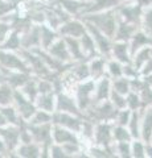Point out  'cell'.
Segmentation results:
<instances>
[{
	"label": "cell",
	"instance_id": "10",
	"mask_svg": "<svg viewBox=\"0 0 152 158\" xmlns=\"http://www.w3.org/2000/svg\"><path fill=\"white\" fill-rule=\"evenodd\" d=\"M83 118L85 117L73 115V113L56 111L53 113V124L67 128V129H70V131L80 135V132L82 129V124H83Z\"/></svg>",
	"mask_w": 152,
	"mask_h": 158
},
{
	"label": "cell",
	"instance_id": "35",
	"mask_svg": "<svg viewBox=\"0 0 152 158\" xmlns=\"http://www.w3.org/2000/svg\"><path fill=\"white\" fill-rule=\"evenodd\" d=\"M15 88L6 81L0 85V107H6L13 104Z\"/></svg>",
	"mask_w": 152,
	"mask_h": 158
},
{
	"label": "cell",
	"instance_id": "57",
	"mask_svg": "<svg viewBox=\"0 0 152 158\" xmlns=\"http://www.w3.org/2000/svg\"><path fill=\"white\" fill-rule=\"evenodd\" d=\"M136 2H138L143 8L152 7V0H136Z\"/></svg>",
	"mask_w": 152,
	"mask_h": 158
},
{
	"label": "cell",
	"instance_id": "32",
	"mask_svg": "<svg viewBox=\"0 0 152 158\" xmlns=\"http://www.w3.org/2000/svg\"><path fill=\"white\" fill-rule=\"evenodd\" d=\"M0 112H2L3 117L6 118L7 124H12V125H20L21 124L23 118L20 117L16 107H15L13 104L6 106V107H0Z\"/></svg>",
	"mask_w": 152,
	"mask_h": 158
},
{
	"label": "cell",
	"instance_id": "58",
	"mask_svg": "<svg viewBox=\"0 0 152 158\" xmlns=\"http://www.w3.org/2000/svg\"><path fill=\"white\" fill-rule=\"evenodd\" d=\"M145 153L147 157L152 158V142H145Z\"/></svg>",
	"mask_w": 152,
	"mask_h": 158
},
{
	"label": "cell",
	"instance_id": "44",
	"mask_svg": "<svg viewBox=\"0 0 152 158\" xmlns=\"http://www.w3.org/2000/svg\"><path fill=\"white\" fill-rule=\"evenodd\" d=\"M131 149H132V158H147L145 153V142L138 138V140H132L131 142Z\"/></svg>",
	"mask_w": 152,
	"mask_h": 158
},
{
	"label": "cell",
	"instance_id": "48",
	"mask_svg": "<svg viewBox=\"0 0 152 158\" xmlns=\"http://www.w3.org/2000/svg\"><path fill=\"white\" fill-rule=\"evenodd\" d=\"M12 31H13V28L11 23L6 21V20H0V45L6 41Z\"/></svg>",
	"mask_w": 152,
	"mask_h": 158
},
{
	"label": "cell",
	"instance_id": "37",
	"mask_svg": "<svg viewBox=\"0 0 152 158\" xmlns=\"http://www.w3.org/2000/svg\"><path fill=\"white\" fill-rule=\"evenodd\" d=\"M107 75L111 79L123 77V63L115 58H109L107 59Z\"/></svg>",
	"mask_w": 152,
	"mask_h": 158
},
{
	"label": "cell",
	"instance_id": "33",
	"mask_svg": "<svg viewBox=\"0 0 152 158\" xmlns=\"http://www.w3.org/2000/svg\"><path fill=\"white\" fill-rule=\"evenodd\" d=\"M94 132H95V123L90 118H83L82 129L80 132V137L82 141H85L86 145H89L94 140Z\"/></svg>",
	"mask_w": 152,
	"mask_h": 158
},
{
	"label": "cell",
	"instance_id": "31",
	"mask_svg": "<svg viewBox=\"0 0 152 158\" xmlns=\"http://www.w3.org/2000/svg\"><path fill=\"white\" fill-rule=\"evenodd\" d=\"M141 110H143V108H141ZM141 110L132 111L130 123H128V125H127L132 137H134V140L141 138Z\"/></svg>",
	"mask_w": 152,
	"mask_h": 158
},
{
	"label": "cell",
	"instance_id": "20",
	"mask_svg": "<svg viewBox=\"0 0 152 158\" xmlns=\"http://www.w3.org/2000/svg\"><path fill=\"white\" fill-rule=\"evenodd\" d=\"M139 29H140V27L135 25V24H130V23H126V21L119 20V21H118L115 36H114V41H126V42H128L132 38V36H134Z\"/></svg>",
	"mask_w": 152,
	"mask_h": 158
},
{
	"label": "cell",
	"instance_id": "42",
	"mask_svg": "<svg viewBox=\"0 0 152 158\" xmlns=\"http://www.w3.org/2000/svg\"><path fill=\"white\" fill-rule=\"evenodd\" d=\"M131 142H127V141H124V142H114L116 157H120V158H132Z\"/></svg>",
	"mask_w": 152,
	"mask_h": 158
},
{
	"label": "cell",
	"instance_id": "54",
	"mask_svg": "<svg viewBox=\"0 0 152 158\" xmlns=\"http://www.w3.org/2000/svg\"><path fill=\"white\" fill-rule=\"evenodd\" d=\"M151 73H152V58H150L148 61L143 65V67L140 69L141 75H147V74H151Z\"/></svg>",
	"mask_w": 152,
	"mask_h": 158
},
{
	"label": "cell",
	"instance_id": "3",
	"mask_svg": "<svg viewBox=\"0 0 152 158\" xmlns=\"http://www.w3.org/2000/svg\"><path fill=\"white\" fill-rule=\"evenodd\" d=\"M118 108L109 100L98 102L94 103L89 110L85 112V117L90 118L94 123H101V121H111L115 123V117L118 115Z\"/></svg>",
	"mask_w": 152,
	"mask_h": 158
},
{
	"label": "cell",
	"instance_id": "15",
	"mask_svg": "<svg viewBox=\"0 0 152 158\" xmlns=\"http://www.w3.org/2000/svg\"><path fill=\"white\" fill-rule=\"evenodd\" d=\"M21 45L23 49L32 50L35 48L41 46V25L33 24L27 32L21 34Z\"/></svg>",
	"mask_w": 152,
	"mask_h": 158
},
{
	"label": "cell",
	"instance_id": "2",
	"mask_svg": "<svg viewBox=\"0 0 152 158\" xmlns=\"http://www.w3.org/2000/svg\"><path fill=\"white\" fill-rule=\"evenodd\" d=\"M28 124L29 131L32 133L33 141L40 144L42 148V154L41 157H50V146L54 144L53 141V123H46V124Z\"/></svg>",
	"mask_w": 152,
	"mask_h": 158
},
{
	"label": "cell",
	"instance_id": "11",
	"mask_svg": "<svg viewBox=\"0 0 152 158\" xmlns=\"http://www.w3.org/2000/svg\"><path fill=\"white\" fill-rule=\"evenodd\" d=\"M86 32H87L86 24L81 17H72L66 23H63L60 27V29H58V33H60L61 37L81 38Z\"/></svg>",
	"mask_w": 152,
	"mask_h": 158
},
{
	"label": "cell",
	"instance_id": "1",
	"mask_svg": "<svg viewBox=\"0 0 152 158\" xmlns=\"http://www.w3.org/2000/svg\"><path fill=\"white\" fill-rule=\"evenodd\" d=\"M83 21L91 23L93 25H95L98 29H101L103 33H106L109 37L114 40L116 27H118V13L116 9H106V11H99V12H91L86 13L81 16Z\"/></svg>",
	"mask_w": 152,
	"mask_h": 158
},
{
	"label": "cell",
	"instance_id": "51",
	"mask_svg": "<svg viewBox=\"0 0 152 158\" xmlns=\"http://www.w3.org/2000/svg\"><path fill=\"white\" fill-rule=\"evenodd\" d=\"M130 85H131V91H135V92H139V94L147 87V85L144 83V81H143V78L141 77L130 79Z\"/></svg>",
	"mask_w": 152,
	"mask_h": 158
},
{
	"label": "cell",
	"instance_id": "43",
	"mask_svg": "<svg viewBox=\"0 0 152 158\" xmlns=\"http://www.w3.org/2000/svg\"><path fill=\"white\" fill-rule=\"evenodd\" d=\"M140 29L152 37V7L144 8L143 16H141V25Z\"/></svg>",
	"mask_w": 152,
	"mask_h": 158
},
{
	"label": "cell",
	"instance_id": "60",
	"mask_svg": "<svg viewBox=\"0 0 152 158\" xmlns=\"http://www.w3.org/2000/svg\"><path fill=\"white\" fill-rule=\"evenodd\" d=\"M150 142H152V137H151V140H150Z\"/></svg>",
	"mask_w": 152,
	"mask_h": 158
},
{
	"label": "cell",
	"instance_id": "21",
	"mask_svg": "<svg viewBox=\"0 0 152 158\" xmlns=\"http://www.w3.org/2000/svg\"><path fill=\"white\" fill-rule=\"evenodd\" d=\"M91 78L98 81L99 78L107 75V58L103 56H97L89 61Z\"/></svg>",
	"mask_w": 152,
	"mask_h": 158
},
{
	"label": "cell",
	"instance_id": "19",
	"mask_svg": "<svg viewBox=\"0 0 152 158\" xmlns=\"http://www.w3.org/2000/svg\"><path fill=\"white\" fill-rule=\"evenodd\" d=\"M48 52L50 53L54 58H57L58 61H61L63 63H72L73 62L70 52H69V49H67L66 41H65V38H63V37L58 38L57 41L48 49Z\"/></svg>",
	"mask_w": 152,
	"mask_h": 158
},
{
	"label": "cell",
	"instance_id": "47",
	"mask_svg": "<svg viewBox=\"0 0 152 158\" xmlns=\"http://www.w3.org/2000/svg\"><path fill=\"white\" fill-rule=\"evenodd\" d=\"M38 79V91L40 94H49V92H56L53 81L46 78H37Z\"/></svg>",
	"mask_w": 152,
	"mask_h": 158
},
{
	"label": "cell",
	"instance_id": "14",
	"mask_svg": "<svg viewBox=\"0 0 152 158\" xmlns=\"http://www.w3.org/2000/svg\"><path fill=\"white\" fill-rule=\"evenodd\" d=\"M72 17L83 16L90 7L91 0H57Z\"/></svg>",
	"mask_w": 152,
	"mask_h": 158
},
{
	"label": "cell",
	"instance_id": "18",
	"mask_svg": "<svg viewBox=\"0 0 152 158\" xmlns=\"http://www.w3.org/2000/svg\"><path fill=\"white\" fill-rule=\"evenodd\" d=\"M111 58L118 59L123 65L132 62V54L130 50V44L126 41H114L111 48Z\"/></svg>",
	"mask_w": 152,
	"mask_h": 158
},
{
	"label": "cell",
	"instance_id": "25",
	"mask_svg": "<svg viewBox=\"0 0 152 158\" xmlns=\"http://www.w3.org/2000/svg\"><path fill=\"white\" fill-rule=\"evenodd\" d=\"M36 106L38 110L48 111L50 113L56 112V103H57V94L49 92V94H40L36 99Z\"/></svg>",
	"mask_w": 152,
	"mask_h": 158
},
{
	"label": "cell",
	"instance_id": "53",
	"mask_svg": "<svg viewBox=\"0 0 152 158\" xmlns=\"http://www.w3.org/2000/svg\"><path fill=\"white\" fill-rule=\"evenodd\" d=\"M2 157H17L16 153H11L8 150L7 144L4 142V140L0 137V158Z\"/></svg>",
	"mask_w": 152,
	"mask_h": 158
},
{
	"label": "cell",
	"instance_id": "5",
	"mask_svg": "<svg viewBox=\"0 0 152 158\" xmlns=\"http://www.w3.org/2000/svg\"><path fill=\"white\" fill-rule=\"evenodd\" d=\"M118 19L122 21L135 24V25H141V16H143L144 8L136 2V0H127V2L119 4L116 8Z\"/></svg>",
	"mask_w": 152,
	"mask_h": 158
},
{
	"label": "cell",
	"instance_id": "12",
	"mask_svg": "<svg viewBox=\"0 0 152 158\" xmlns=\"http://www.w3.org/2000/svg\"><path fill=\"white\" fill-rule=\"evenodd\" d=\"M56 111L67 112V113H73V115L85 117V113L80 110V107H78V104H77L76 98L73 95H70L69 92H66V91H62L60 94H57Z\"/></svg>",
	"mask_w": 152,
	"mask_h": 158
},
{
	"label": "cell",
	"instance_id": "6",
	"mask_svg": "<svg viewBox=\"0 0 152 158\" xmlns=\"http://www.w3.org/2000/svg\"><path fill=\"white\" fill-rule=\"evenodd\" d=\"M0 66L8 71H27L32 73L27 62L17 52L2 50L0 49Z\"/></svg>",
	"mask_w": 152,
	"mask_h": 158
},
{
	"label": "cell",
	"instance_id": "38",
	"mask_svg": "<svg viewBox=\"0 0 152 158\" xmlns=\"http://www.w3.org/2000/svg\"><path fill=\"white\" fill-rule=\"evenodd\" d=\"M112 135H114V142H131L134 140L132 137L131 132L128 131L127 127H123V125H118V124H114V131H112Z\"/></svg>",
	"mask_w": 152,
	"mask_h": 158
},
{
	"label": "cell",
	"instance_id": "28",
	"mask_svg": "<svg viewBox=\"0 0 152 158\" xmlns=\"http://www.w3.org/2000/svg\"><path fill=\"white\" fill-rule=\"evenodd\" d=\"M60 37L61 36L58 31L50 28L48 24H41V48L42 49L48 50Z\"/></svg>",
	"mask_w": 152,
	"mask_h": 158
},
{
	"label": "cell",
	"instance_id": "29",
	"mask_svg": "<svg viewBox=\"0 0 152 158\" xmlns=\"http://www.w3.org/2000/svg\"><path fill=\"white\" fill-rule=\"evenodd\" d=\"M63 38H65V41H66V45H67V49H69V52H70L73 62L87 61L85 54L82 52L80 38H76V37H63Z\"/></svg>",
	"mask_w": 152,
	"mask_h": 158
},
{
	"label": "cell",
	"instance_id": "49",
	"mask_svg": "<svg viewBox=\"0 0 152 158\" xmlns=\"http://www.w3.org/2000/svg\"><path fill=\"white\" fill-rule=\"evenodd\" d=\"M123 77L128 78V79H134V78H138V77H141L140 74V70H138L134 63H126V65H123Z\"/></svg>",
	"mask_w": 152,
	"mask_h": 158
},
{
	"label": "cell",
	"instance_id": "40",
	"mask_svg": "<svg viewBox=\"0 0 152 158\" xmlns=\"http://www.w3.org/2000/svg\"><path fill=\"white\" fill-rule=\"evenodd\" d=\"M127 108H130L131 111H139L141 108H144L143 100L139 92L130 91L127 94Z\"/></svg>",
	"mask_w": 152,
	"mask_h": 158
},
{
	"label": "cell",
	"instance_id": "27",
	"mask_svg": "<svg viewBox=\"0 0 152 158\" xmlns=\"http://www.w3.org/2000/svg\"><path fill=\"white\" fill-rule=\"evenodd\" d=\"M33 77L32 73L27 71H8L7 74V82L11 85L15 90H21L24 85Z\"/></svg>",
	"mask_w": 152,
	"mask_h": 158
},
{
	"label": "cell",
	"instance_id": "46",
	"mask_svg": "<svg viewBox=\"0 0 152 158\" xmlns=\"http://www.w3.org/2000/svg\"><path fill=\"white\" fill-rule=\"evenodd\" d=\"M131 115H132V111L130 110V108H123V110H119V111H118L116 117H115V124L127 127V125H128V123H130Z\"/></svg>",
	"mask_w": 152,
	"mask_h": 158
},
{
	"label": "cell",
	"instance_id": "7",
	"mask_svg": "<svg viewBox=\"0 0 152 158\" xmlns=\"http://www.w3.org/2000/svg\"><path fill=\"white\" fill-rule=\"evenodd\" d=\"M85 24H86L87 32H89L91 34V37L94 38L95 45L98 48L99 54L101 56H103V57H106L107 59L111 58V48H112V42H114V40L107 36L106 33H103L101 29H98L95 25H93L91 23L85 21Z\"/></svg>",
	"mask_w": 152,
	"mask_h": 158
},
{
	"label": "cell",
	"instance_id": "61",
	"mask_svg": "<svg viewBox=\"0 0 152 158\" xmlns=\"http://www.w3.org/2000/svg\"><path fill=\"white\" fill-rule=\"evenodd\" d=\"M0 67H2V66H0Z\"/></svg>",
	"mask_w": 152,
	"mask_h": 158
},
{
	"label": "cell",
	"instance_id": "16",
	"mask_svg": "<svg viewBox=\"0 0 152 158\" xmlns=\"http://www.w3.org/2000/svg\"><path fill=\"white\" fill-rule=\"evenodd\" d=\"M53 141L56 144H67V142H83L78 133L67 128L53 124Z\"/></svg>",
	"mask_w": 152,
	"mask_h": 158
},
{
	"label": "cell",
	"instance_id": "41",
	"mask_svg": "<svg viewBox=\"0 0 152 158\" xmlns=\"http://www.w3.org/2000/svg\"><path fill=\"white\" fill-rule=\"evenodd\" d=\"M112 90L123 94V95H127V94L131 91L130 79L126 78V77H120V78L112 79Z\"/></svg>",
	"mask_w": 152,
	"mask_h": 158
},
{
	"label": "cell",
	"instance_id": "17",
	"mask_svg": "<svg viewBox=\"0 0 152 158\" xmlns=\"http://www.w3.org/2000/svg\"><path fill=\"white\" fill-rule=\"evenodd\" d=\"M112 90V79L109 75H105L95 81V91H94V103L109 100Z\"/></svg>",
	"mask_w": 152,
	"mask_h": 158
},
{
	"label": "cell",
	"instance_id": "39",
	"mask_svg": "<svg viewBox=\"0 0 152 158\" xmlns=\"http://www.w3.org/2000/svg\"><path fill=\"white\" fill-rule=\"evenodd\" d=\"M29 124H35V125H40V124H46V123H53V113L44 111V110H38L35 112V115L31 117V120L28 121Z\"/></svg>",
	"mask_w": 152,
	"mask_h": 158
},
{
	"label": "cell",
	"instance_id": "23",
	"mask_svg": "<svg viewBox=\"0 0 152 158\" xmlns=\"http://www.w3.org/2000/svg\"><path fill=\"white\" fill-rule=\"evenodd\" d=\"M128 44H130L131 54L134 56V54L138 52L139 49L144 48V46H150V45H152V37L150 36V34H147L144 31L139 29V31L136 32L134 36H132V38L128 41Z\"/></svg>",
	"mask_w": 152,
	"mask_h": 158
},
{
	"label": "cell",
	"instance_id": "52",
	"mask_svg": "<svg viewBox=\"0 0 152 158\" xmlns=\"http://www.w3.org/2000/svg\"><path fill=\"white\" fill-rule=\"evenodd\" d=\"M50 157L52 158H67V154L63 150L61 144H53L50 146Z\"/></svg>",
	"mask_w": 152,
	"mask_h": 158
},
{
	"label": "cell",
	"instance_id": "22",
	"mask_svg": "<svg viewBox=\"0 0 152 158\" xmlns=\"http://www.w3.org/2000/svg\"><path fill=\"white\" fill-rule=\"evenodd\" d=\"M17 157L21 158H40L42 154V148L40 144L32 141L27 144H20L16 149Z\"/></svg>",
	"mask_w": 152,
	"mask_h": 158
},
{
	"label": "cell",
	"instance_id": "45",
	"mask_svg": "<svg viewBox=\"0 0 152 158\" xmlns=\"http://www.w3.org/2000/svg\"><path fill=\"white\" fill-rule=\"evenodd\" d=\"M110 102L118 108V110H123V108H127V95H123V94L118 92L115 90H111Z\"/></svg>",
	"mask_w": 152,
	"mask_h": 158
},
{
	"label": "cell",
	"instance_id": "13",
	"mask_svg": "<svg viewBox=\"0 0 152 158\" xmlns=\"http://www.w3.org/2000/svg\"><path fill=\"white\" fill-rule=\"evenodd\" d=\"M0 137L7 144L9 152L16 153L17 146L20 145V125H12V124L2 125L0 127Z\"/></svg>",
	"mask_w": 152,
	"mask_h": 158
},
{
	"label": "cell",
	"instance_id": "30",
	"mask_svg": "<svg viewBox=\"0 0 152 158\" xmlns=\"http://www.w3.org/2000/svg\"><path fill=\"white\" fill-rule=\"evenodd\" d=\"M2 50H9V52H19L23 49L21 45V34L17 31H13L9 33V36L7 37V40L4 41L2 45H0Z\"/></svg>",
	"mask_w": 152,
	"mask_h": 158
},
{
	"label": "cell",
	"instance_id": "59",
	"mask_svg": "<svg viewBox=\"0 0 152 158\" xmlns=\"http://www.w3.org/2000/svg\"><path fill=\"white\" fill-rule=\"evenodd\" d=\"M7 2H9V3H12L13 6H16V7H19V6H21V4L25 2V0H7Z\"/></svg>",
	"mask_w": 152,
	"mask_h": 158
},
{
	"label": "cell",
	"instance_id": "9",
	"mask_svg": "<svg viewBox=\"0 0 152 158\" xmlns=\"http://www.w3.org/2000/svg\"><path fill=\"white\" fill-rule=\"evenodd\" d=\"M114 124L111 121H101L95 123V132H94V140L91 144L101 145V146H109L114 144Z\"/></svg>",
	"mask_w": 152,
	"mask_h": 158
},
{
	"label": "cell",
	"instance_id": "8",
	"mask_svg": "<svg viewBox=\"0 0 152 158\" xmlns=\"http://www.w3.org/2000/svg\"><path fill=\"white\" fill-rule=\"evenodd\" d=\"M13 106L16 107L19 115L23 120L29 121L31 117L35 115L37 111V106L35 102L29 100V99L21 92V90H15V98H13Z\"/></svg>",
	"mask_w": 152,
	"mask_h": 158
},
{
	"label": "cell",
	"instance_id": "24",
	"mask_svg": "<svg viewBox=\"0 0 152 158\" xmlns=\"http://www.w3.org/2000/svg\"><path fill=\"white\" fill-rule=\"evenodd\" d=\"M152 137V106L141 110V140L150 142Z\"/></svg>",
	"mask_w": 152,
	"mask_h": 158
},
{
	"label": "cell",
	"instance_id": "26",
	"mask_svg": "<svg viewBox=\"0 0 152 158\" xmlns=\"http://www.w3.org/2000/svg\"><path fill=\"white\" fill-rule=\"evenodd\" d=\"M81 41V46H82V52L85 54V57L87 61H90L91 58H94L97 56H101L99 52H98V48L95 45L94 38L91 37V34L89 32H86L83 36L80 38Z\"/></svg>",
	"mask_w": 152,
	"mask_h": 158
},
{
	"label": "cell",
	"instance_id": "36",
	"mask_svg": "<svg viewBox=\"0 0 152 158\" xmlns=\"http://www.w3.org/2000/svg\"><path fill=\"white\" fill-rule=\"evenodd\" d=\"M21 92L29 99V100L36 102L37 96L40 95V91H38V79H37V77L33 75L31 79H29L25 85H24V87L21 88Z\"/></svg>",
	"mask_w": 152,
	"mask_h": 158
},
{
	"label": "cell",
	"instance_id": "34",
	"mask_svg": "<svg viewBox=\"0 0 152 158\" xmlns=\"http://www.w3.org/2000/svg\"><path fill=\"white\" fill-rule=\"evenodd\" d=\"M150 58H152V45L139 49V50L132 56V63H134V66L138 69V70H140Z\"/></svg>",
	"mask_w": 152,
	"mask_h": 158
},
{
	"label": "cell",
	"instance_id": "55",
	"mask_svg": "<svg viewBox=\"0 0 152 158\" xmlns=\"http://www.w3.org/2000/svg\"><path fill=\"white\" fill-rule=\"evenodd\" d=\"M141 78H143L144 83L147 85V87H151L152 88V73L151 74H147V75H141Z\"/></svg>",
	"mask_w": 152,
	"mask_h": 158
},
{
	"label": "cell",
	"instance_id": "4",
	"mask_svg": "<svg viewBox=\"0 0 152 158\" xmlns=\"http://www.w3.org/2000/svg\"><path fill=\"white\" fill-rule=\"evenodd\" d=\"M94 91H95V79H87L80 82L74 87V98L80 110L85 113L94 104Z\"/></svg>",
	"mask_w": 152,
	"mask_h": 158
},
{
	"label": "cell",
	"instance_id": "56",
	"mask_svg": "<svg viewBox=\"0 0 152 158\" xmlns=\"http://www.w3.org/2000/svg\"><path fill=\"white\" fill-rule=\"evenodd\" d=\"M7 74H8V70H6V69H3V67H0V85L7 81Z\"/></svg>",
	"mask_w": 152,
	"mask_h": 158
},
{
	"label": "cell",
	"instance_id": "50",
	"mask_svg": "<svg viewBox=\"0 0 152 158\" xmlns=\"http://www.w3.org/2000/svg\"><path fill=\"white\" fill-rule=\"evenodd\" d=\"M17 7L13 6L12 3L7 2V0H0V20H2L3 17H6L7 15H9L11 12L16 11Z\"/></svg>",
	"mask_w": 152,
	"mask_h": 158
}]
</instances>
